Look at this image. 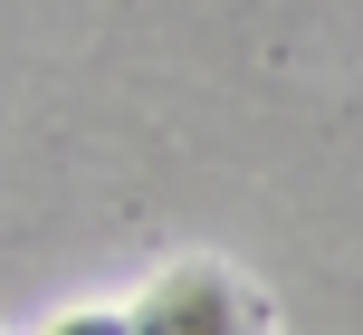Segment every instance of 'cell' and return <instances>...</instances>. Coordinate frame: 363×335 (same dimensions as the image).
Segmentation results:
<instances>
[{"instance_id": "cell-1", "label": "cell", "mask_w": 363, "mask_h": 335, "mask_svg": "<svg viewBox=\"0 0 363 335\" xmlns=\"http://www.w3.org/2000/svg\"><path fill=\"white\" fill-rule=\"evenodd\" d=\"M134 335H258V307H249V287H239L230 268L182 259V268H163V278L144 287Z\"/></svg>"}, {"instance_id": "cell-2", "label": "cell", "mask_w": 363, "mask_h": 335, "mask_svg": "<svg viewBox=\"0 0 363 335\" xmlns=\"http://www.w3.org/2000/svg\"><path fill=\"white\" fill-rule=\"evenodd\" d=\"M48 335H134V317H115V307H77V317H57Z\"/></svg>"}]
</instances>
